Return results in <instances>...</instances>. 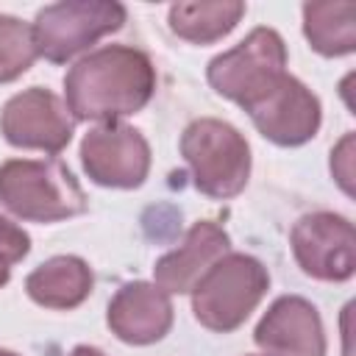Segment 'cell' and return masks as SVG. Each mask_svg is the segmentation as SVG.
Listing matches in <instances>:
<instances>
[{
	"mask_svg": "<svg viewBox=\"0 0 356 356\" xmlns=\"http://www.w3.org/2000/svg\"><path fill=\"white\" fill-rule=\"evenodd\" d=\"M70 356H106L100 348H92V345H78L70 350Z\"/></svg>",
	"mask_w": 356,
	"mask_h": 356,
	"instance_id": "20",
	"label": "cell"
},
{
	"mask_svg": "<svg viewBox=\"0 0 356 356\" xmlns=\"http://www.w3.org/2000/svg\"><path fill=\"white\" fill-rule=\"evenodd\" d=\"M286 72V44L273 28H253L236 47L214 56L206 67L209 86L245 106Z\"/></svg>",
	"mask_w": 356,
	"mask_h": 356,
	"instance_id": "6",
	"label": "cell"
},
{
	"mask_svg": "<svg viewBox=\"0 0 356 356\" xmlns=\"http://www.w3.org/2000/svg\"><path fill=\"white\" fill-rule=\"evenodd\" d=\"M331 172L345 195H353V134H345L342 142L331 150Z\"/></svg>",
	"mask_w": 356,
	"mask_h": 356,
	"instance_id": "19",
	"label": "cell"
},
{
	"mask_svg": "<svg viewBox=\"0 0 356 356\" xmlns=\"http://www.w3.org/2000/svg\"><path fill=\"white\" fill-rule=\"evenodd\" d=\"M0 356H19V353H14V350H3V348H0Z\"/></svg>",
	"mask_w": 356,
	"mask_h": 356,
	"instance_id": "22",
	"label": "cell"
},
{
	"mask_svg": "<svg viewBox=\"0 0 356 356\" xmlns=\"http://www.w3.org/2000/svg\"><path fill=\"white\" fill-rule=\"evenodd\" d=\"M245 17V3L217 0V3H175L170 6V31L192 44H214L228 36Z\"/></svg>",
	"mask_w": 356,
	"mask_h": 356,
	"instance_id": "15",
	"label": "cell"
},
{
	"mask_svg": "<svg viewBox=\"0 0 356 356\" xmlns=\"http://www.w3.org/2000/svg\"><path fill=\"white\" fill-rule=\"evenodd\" d=\"M256 345L267 356H325V328L312 300L300 295H281L261 314Z\"/></svg>",
	"mask_w": 356,
	"mask_h": 356,
	"instance_id": "11",
	"label": "cell"
},
{
	"mask_svg": "<svg viewBox=\"0 0 356 356\" xmlns=\"http://www.w3.org/2000/svg\"><path fill=\"white\" fill-rule=\"evenodd\" d=\"M8 278H11V264L0 259V286H6V284H8Z\"/></svg>",
	"mask_w": 356,
	"mask_h": 356,
	"instance_id": "21",
	"label": "cell"
},
{
	"mask_svg": "<svg viewBox=\"0 0 356 356\" xmlns=\"http://www.w3.org/2000/svg\"><path fill=\"white\" fill-rule=\"evenodd\" d=\"M125 17V6L114 0H64L44 6L31 25L36 53L53 64H64L97 39L120 31Z\"/></svg>",
	"mask_w": 356,
	"mask_h": 356,
	"instance_id": "5",
	"label": "cell"
},
{
	"mask_svg": "<svg viewBox=\"0 0 356 356\" xmlns=\"http://www.w3.org/2000/svg\"><path fill=\"white\" fill-rule=\"evenodd\" d=\"M106 323L120 342L153 345L172 328V300L150 281H128L108 300Z\"/></svg>",
	"mask_w": 356,
	"mask_h": 356,
	"instance_id": "12",
	"label": "cell"
},
{
	"mask_svg": "<svg viewBox=\"0 0 356 356\" xmlns=\"http://www.w3.org/2000/svg\"><path fill=\"white\" fill-rule=\"evenodd\" d=\"M83 172L108 189H136L150 172V145L134 125L100 122L81 139Z\"/></svg>",
	"mask_w": 356,
	"mask_h": 356,
	"instance_id": "9",
	"label": "cell"
},
{
	"mask_svg": "<svg viewBox=\"0 0 356 356\" xmlns=\"http://www.w3.org/2000/svg\"><path fill=\"white\" fill-rule=\"evenodd\" d=\"M181 156L189 164L192 184L214 200L236 197L250 178V145L222 120L200 117L181 134Z\"/></svg>",
	"mask_w": 356,
	"mask_h": 356,
	"instance_id": "4",
	"label": "cell"
},
{
	"mask_svg": "<svg viewBox=\"0 0 356 356\" xmlns=\"http://www.w3.org/2000/svg\"><path fill=\"white\" fill-rule=\"evenodd\" d=\"M303 36L320 56L337 58L356 50V3H306L303 6Z\"/></svg>",
	"mask_w": 356,
	"mask_h": 356,
	"instance_id": "16",
	"label": "cell"
},
{
	"mask_svg": "<svg viewBox=\"0 0 356 356\" xmlns=\"http://www.w3.org/2000/svg\"><path fill=\"white\" fill-rule=\"evenodd\" d=\"M156 92L150 56L131 44H106L78 58L64 75V100L72 120L120 122L142 111Z\"/></svg>",
	"mask_w": 356,
	"mask_h": 356,
	"instance_id": "1",
	"label": "cell"
},
{
	"mask_svg": "<svg viewBox=\"0 0 356 356\" xmlns=\"http://www.w3.org/2000/svg\"><path fill=\"white\" fill-rule=\"evenodd\" d=\"M75 120L58 95L42 86H31L6 100L0 111V134L8 145L22 150L61 153L72 139Z\"/></svg>",
	"mask_w": 356,
	"mask_h": 356,
	"instance_id": "10",
	"label": "cell"
},
{
	"mask_svg": "<svg viewBox=\"0 0 356 356\" xmlns=\"http://www.w3.org/2000/svg\"><path fill=\"white\" fill-rule=\"evenodd\" d=\"M256 125V131L281 147H300L317 136L323 122V108L317 95L298 81L295 75L284 72L270 89L242 106Z\"/></svg>",
	"mask_w": 356,
	"mask_h": 356,
	"instance_id": "7",
	"label": "cell"
},
{
	"mask_svg": "<svg viewBox=\"0 0 356 356\" xmlns=\"http://www.w3.org/2000/svg\"><path fill=\"white\" fill-rule=\"evenodd\" d=\"M28 253H31V236L22 231V225L0 214V259L8 264H17Z\"/></svg>",
	"mask_w": 356,
	"mask_h": 356,
	"instance_id": "18",
	"label": "cell"
},
{
	"mask_svg": "<svg viewBox=\"0 0 356 356\" xmlns=\"http://www.w3.org/2000/svg\"><path fill=\"white\" fill-rule=\"evenodd\" d=\"M92 286H95L92 267L81 256H53L25 278L28 298L44 309H58V312H70L81 306L92 295Z\"/></svg>",
	"mask_w": 356,
	"mask_h": 356,
	"instance_id": "14",
	"label": "cell"
},
{
	"mask_svg": "<svg viewBox=\"0 0 356 356\" xmlns=\"http://www.w3.org/2000/svg\"><path fill=\"white\" fill-rule=\"evenodd\" d=\"M228 250H231V239L222 231V225H217L214 220H200L186 231L184 242L175 250L164 253L156 261L153 284L167 295H186L195 289L200 275Z\"/></svg>",
	"mask_w": 356,
	"mask_h": 356,
	"instance_id": "13",
	"label": "cell"
},
{
	"mask_svg": "<svg viewBox=\"0 0 356 356\" xmlns=\"http://www.w3.org/2000/svg\"><path fill=\"white\" fill-rule=\"evenodd\" d=\"M289 245L298 267L317 281L339 284L356 270V231L342 214H303L289 231Z\"/></svg>",
	"mask_w": 356,
	"mask_h": 356,
	"instance_id": "8",
	"label": "cell"
},
{
	"mask_svg": "<svg viewBox=\"0 0 356 356\" xmlns=\"http://www.w3.org/2000/svg\"><path fill=\"white\" fill-rule=\"evenodd\" d=\"M36 58L39 53L31 25L11 14H0V83L17 81L33 67Z\"/></svg>",
	"mask_w": 356,
	"mask_h": 356,
	"instance_id": "17",
	"label": "cell"
},
{
	"mask_svg": "<svg viewBox=\"0 0 356 356\" xmlns=\"http://www.w3.org/2000/svg\"><path fill=\"white\" fill-rule=\"evenodd\" d=\"M267 289V267L256 256L228 250L200 275V281L189 292L192 314L203 328L231 334L250 317Z\"/></svg>",
	"mask_w": 356,
	"mask_h": 356,
	"instance_id": "3",
	"label": "cell"
},
{
	"mask_svg": "<svg viewBox=\"0 0 356 356\" xmlns=\"http://www.w3.org/2000/svg\"><path fill=\"white\" fill-rule=\"evenodd\" d=\"M0 206L25 222H58L86 211V195L58 159H8L0 164Z\"/></svg>",
	"mask_w": 356,
	"mask_h": 356,
	"instance_id": "2",
	"label": "cell"
}]
</instances>
